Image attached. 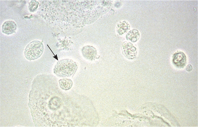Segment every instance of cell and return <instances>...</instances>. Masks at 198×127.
<instances>
[{
	"mask_svg": "<svg viewBox=\"0 0 198 127\" xmlns=\"http://www.w3.org/2000/svg\"><path fill=\"white\" fill-rule=\"evenodd\" d=\"M77 67L76 62L72 60L63 59L57 63L55 67L54 72L59 77H69L74 74Z\"/></svg>",
	"mask_w": 198,
	"mask_h": 127,
	"instance_id": "6da1fadb",
	"label": "cell"
},
{
	"mask_svg": "<svg viewBox=\"0 0 198 127\" xmlns=\"http://www.w3.org/2000/svg\"><path fill=\"white\" fill-rule=\"evenodd\" d=\"M44 50L42 43L38 40L32 41L26 46L24 55L28 60H34L39 58L42 54Z\"/></svg>",
	"mask_w": 198,
	"mask_h": 127,
	"instance_id": "7a4b0ae2",
	"label": "cell"
},
{
	"mask_svg": "<svg viewBox=\"0 0 198 127\" xmlns=\"http://www.w3.org/2000/svg\"><path fill=\"white\" fill-rule=\"evenodd\" d=\"M187 60L186 56L183 52H176L173 56L172 63L177 68H182L184 67L187 63Z\"/></svg>",
	"mask_w": 198,
	"mask_h": 127,
	"instance_id": "3957f363",
	"label": "cell"
},
{
	"mask_svg": "<svg viewBox=\"0 0 198 127\" xmlns=\"http://www.w3.org/2000/svg\"><path fill=\"white\" fill-rule=\"evenodd\" d=\"M16 28V24L14 21L8 20L5 21L3 24L2 30L3 33L9 35L15 32Z\"/></svg>",
	"mask_w": 198,
	"mask_h": 127,
	"instance_id": "277c9868",
	"label": "cell"
},
{
	"mask_svg": "<svg viewBox=\"0 0 198 127\" xmlns=\"http://www.w3.org/2000/svg\"><path fill=\"white\" fill-rule=\"evenodd\" d=\"M126 44L123 46V52L128 58L130 59L133 58L136 54V48L130 43Z\"/></svg>",
	"mask_w": 198,
	"mask_h": 127,
	"instance_id": "5b68a950",
	"label": "cell"
},
{
	"mask_svg": "<svg viewBox=\"0 0 198 127\" xmlns=\"http://www.w3.org/2000/svg\"><path fill=\"white\" fill-rule=\"evenodd\" d=\"M96 50L91 47H87L83 48L82 53L83 56L89 60H92L95 57Z\"/></svg>",
	"mask_w": 198,
	"mask_h": 127,
	"instance_id": "8992f818",
	"label": "cell"
},
{
	"mask_svg": "<svg viewBox=\"0 0 198 127\" xmlns=\"http://www.w3.org/2000/svg\"><path fill=\"white\" fill-rule=\"evenodd\" d=\"M59 86L62 89L67 90L70 89L72 87L73 82L70 79L67 78H63L58 81Z\"/></svg>",
	"mask_w": 198,
	"mask_h": 127,
	"instance_id": "52a82bcc",
	"label": "cell"
},
{
	"mask_svg": "<svg viewBox=\"0 0 198 127\" xmlns=\"http://www.w3.org/2000/svg\"><path fill=\"white\" fill-rule=\"evenodd\" d=\"M39 3L36 0H31L29 4V9L31 12H33L37 8Z\"/></svg>",
	"mask_w": 198,
	"mask_h": 127,
	"instance_id": "ba28073f",
	"label": "cell"
},
{
	"mask_svg": "<svg viewBox=\"0 0 198 127\" xmlns=\"http://www.w3.org/2000/svg\"><path fill=\"white\" fill-rule=\"evenodd\" d=\"M186 69L188 72L190 71L192 69V67L191 65L188 64L186 67Z\"/></svg>",
	"mask_w": 198,
	"mask_h": 127,
	"instance_id": "9c48e42d",
	"label": "cell"
},
{
	"mask_svg": "<svg viewBox=\"0 0 198 127\" xmlns=\"http://www.w3.org/2000/svg\"><path fill=\"white\" fill-rule=\"evenodd\" d=\"M47 45V46H48V47H49V49H50V50L52 52V53H53V54H54V56H53V57H54V58H55V59H56V60H58V57H57V54H56V55H55L53 53V52L52 51V50H51V49H50V47H49V46H48V45Z\"/></svg>",
	"mask_w": 198,
	"mask_h": 127,
	"instance_id": "30bf717a",
	"label": "cell"
}]
</instances>
